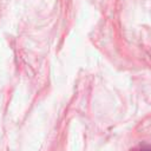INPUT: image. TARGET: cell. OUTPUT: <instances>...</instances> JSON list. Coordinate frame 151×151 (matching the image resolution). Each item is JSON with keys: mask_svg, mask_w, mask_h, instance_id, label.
<instances>
[{"mask_svg": "<svg viewBox=\"0 0 151 151\" xmlns=\"http://www.w3.org/2000/svg\"><path fill=\"white\" fill-rule=\"evenodd\" d=\"M139 151H151V145H150V144H147V145H143V146L140 147Z\"/></svg>", "mask_w": 151, "mask_h": 151, "instance_id": "6da1fadb", "label": "cell"}]
</instances>
